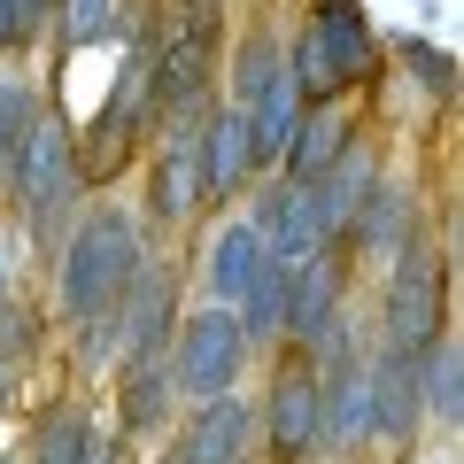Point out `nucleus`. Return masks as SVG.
Returning <instances> with one entry per match:
<instances>
[{"label": "nucleus", "mask_w": 464, "mask_h": 464, "mask_svg": "<svg viewBox=\"0 0 464 464\" xmlns=\"http://www.w3.org/2000/svg\"><path fill=\"white\" fill-rule=\"evenodd\" d=\"M418 387H426V426H457V411H464V348H457L449 325L418 348Z\"/></svg>", "instance_id": "6ab92c4d"}, {"label": "nucleus", "mask_w": 464, "mask_h": 464, "mask_svg": "<svg viewBox=\"0 0 464 464\" xmlns=\"http://www.w3.org/2000/svg\"><path fill=\"white\" fill-rule=\"evenodd\" d=\"M310 186H317V217H325V240H341V248H348V225H356V209H364V194L380 186V148L356 132V140H348V148L333 155V163L317 170Z\"/></svg>", "instance_id": "4468645a"}, {"label": "nucleus", "mask_w": 464, "mask_h": 464, "mask_svg": "<svg viewBox=\"0 0 464 464\" xmlns=\"http://www.w3.org/2000/svg\"><path fill=\"white\" fill-rule=\"evenodd\" d=\"M124 16H132V0H54V39H63V54L109 47V39H124Z\"/></svg>", "instance_id": "4be33fe9"}, {"label": "nucleus", "mask_w": 464, "mask_h": 464, "mask_svg": "<svg viewBox=\"0 0 464 464\" xmlns=\"http://www.w3.org/2000/svg\"><path fill=\"white\" fill-rule=\"evenodd\" d=\"M101 418L85 411V402H54L47 418L32 426V449H24V464H78V449L93 441Z\"/></svg>", "instance_id": "5701e85b"}, {"label": "nucleus", "mask_w": 464, "mask_h": 464, "mask_svg": "<svg viewBox=\"0 0 464 464\" xmlns=\"http://www.w3.org/2000/svg\"><path fill=\"white\" fill-rule=\"evenodd\" d=\"M0 54H24V8L0 0Z\"/></svg>", "instance_id": "bb28decb"}, {"label": "nucleus", "mask_w": 464, "mask_h": 464, "mask_svg": "<svg viewBox=\"0 0 464 464\" xmlns=\"http://www.w3.org/2000/svg\"><path fill=\"white\" fill-rule=\"evenodd\" d=\"M402 240H418V186L380 170V186L364 194L356 225H348V256H395Z\"/></svg>", "instance_id": "a211bd4d"}, {"label": "nucleus", "mask_w": 464, "mask_h": 464, "mask_svg": "<svg viewBox=\"0 0 464 464\" xmlns=\"http://www.w3.org/2000/svg\"><path fill=\"white\" fill-rule=\"evenodd\" d=\"M248 356H256V341L240 333L232 302H201V310H186L179 333H170V380H179V402H201V395L240 387V380H248Z\"/></svg>", "instance_id": "20e7f679"}, {"label": "nucleus", "mask_w": 464, "mask_h": 464, "mask_svg": "<svg viewBox=\"0 0 464 464\" xmlns=\"http://www.w3.org/2000/svg\"><path fill=\"white\" fill-rule=\"evenodd\" d=\"M0 295H16V271H8V240H0Z\"/></svg>", "instance_id": "c85d7f7f"}, {"label": "nucleus", "mask_w": 464, "mask_h": 464, "mask_svg": "<svg viewBox=\"0 0 464 464\" xmlns=\"http://www.w3.org/2000/svg\"><path fill=\"white\" fill-rule=\"evenodd\" d=\"M16 380H24V372L8 364V356H0V411H8V395H16Z\"/></svg>", "instance_id": "cd10ccee"}, {"label": "nucleus", "mask_w": 464, "mask_h": 464, "mask_svg": "<svg viewBox=\"0 0 464 464\" xmlns=\"http://www.w3.org/2000/svg\"><path fill=\"white\" fill-rule=\"evenodd\" d=\"M78 464H124V433H109V426H93V441L78 449Z\"/></svg>", "instance_id": "a878e982"}, {"label": "nucleus", "mask_w": 464, "mask_h": 464, "mask_svg": "<svg viewBox=\"0 0 464 464\" xmlns=\"http://www.w3.org/2000/svg\"><path fill=\"white\" fill-rule=\"evenodd\" d=\"M85 163H78V132H70L54 109L32 116V132H24L16 163H8V179H0V194H8V217L24 225V240H32V256H54L63 248L70 217L85 209Z\"/></svg>", "instance_id": "f03ea898"}, {"label": "nucleus", "mask_w": 464, "mask_h": 464, "mask_svg": "<svg viewBox=\"0 0 464 464\" xmlns=\"http://www.w3.org/2000/svg\"><path fill=\"white\" fill-rule=\"evenodd\" d=\"M264 240V256L279 264H302L310 248H325V217H317V186L310 179H286V170H264L248 186V209H240Z\"/></svg>", "instance_id": "1a4fd4ad"}, {"label": "nucleus", "mask_w": 464, "mask_h": 464, "mask_svg": "<svg viewBox=\"0 0 464 464\" xmlns=\"http://www.w3.org/2000/svg\"><path fill=\"white\" fill-rule=\"evenodd\" d=\"M248 457H256V395L248 387L186 402L179 426H170V464H248Z\"/></svg>", "instance_id": "6e6552de"}, {"label": "nucleus", "mask_w": 464, "mask_h": 464, "mask_svg": "<svg viewBox=\"0 0 464 464\" xmlns=\"http://www.w3.org/2000/svg\"><path fill=\"white\" fill-rule=\"evenodd\" d=\"M256 271H264V240H256V225H248V217H217V225L201 232V295H209V302H240Z\"/></svg>", "instance_id": "dca6fc26"}, {"label": "nucleus", "mask_w": 464, "mask_h": 464, "mask_svg": "<svg viewBox=\"0 0 464 464\" xmlns=\"http://www.w3.org/2000/svg\"><path fill=\"white\" fill-rule=\"evenodd\" d=\"M148 271V232L124 201H85L70 217L63 248H54V310L63 325H101L116 317V302L132 295V279Z\"/></svg>", "instance_id": "f257e3e1"}, {"label": "nucleus", "mask_w": 464, "mask_h": 464, "mask_svg": "<svg viewBox=\"0 0 464 464\" xmlns=\"http://www.w3.org/2000/svg\"><path fill=\"white\" fill-rule=\"evenodd\" d=\"M256 457L271 464H310L317 449V364L302 348H271V387L256 402Z\"/></svg>", "instance_id": "423d86ee"}, {"label": "nucleus", "mask_w": 464, "mask_h": 464, "mask_svg": "<svg viewBox=\"0 0 464 464\" xmlns=\"http://www.w3.org/2000/svg\"><path fill=\"white\" fill-rule=\"evenodd\" d=\"M348 248L341 240H325V248H310L295 264V279H286V333H279V348H317L333 325L348 317Z\"/></svg>", "instance_id": "9d476101"}, {"label": "nucleus", "mask_w": 464, "mask_h": 464, "mask_svg": "<svg viewBox=\"0 0 464 464\" xmlns=\"http://www.w3.org/2000/svg\"><path fill=\"white\" fill-rule=\"evenodd\" d=\"M194 163H201V201H232V194H248V186L264 179L240 101H209V109L194 116Z\"/></svg>", "instance_id": "9b49d317"}, {"label": "nucleus", "mask_w": 464, "mask_h": 464, "mask_svg": "<svg viewBox=\"0 0 464 464\" xmlns=\"http://www.w3.org/2000/svg\"><path fill=\"white\" fill-rule=\"evenodd\" d=\"M348 140H356V93H341V101H302V124H295V140H286L279 170H286V179H317Z\"/></svg>", "instance_id": "f3484780"}, {"label": "nucleus", "mask_w": 464, "mask_h": 464, "mask_svg": "<svg viewBox=\"0 0 464 464\" xmlns=\"http://www.w3.org/2000/svg\"><path fill=\"white\" fill-rule=\"evenodd\" d=\"M286 70H295L302 101H341L380 70V39H372L364 0H310L302 32L286 39Z\"/></svg>", "instance_id": "7ed1b4c3"}, {"label": "nucleus", "mask_w": 464, "mask_h": 464, "mask_svg": "<svg viewBox=\"0 0 464 464\" xmlns=\"http://www.w3.org/2000/svg\"><path fill=\"white\" fill-rule=\"evenodd\" d=\"M426 433V387H418V348H364V441L411 449Z\"/></svg>", "instance_id": "0eeeda50"}, {"label": "nucleus", "mask_w": 464, "mask_h": 464, "mask_svg": "<svg viewBox=\"0 0 464 464\" xmlns=\"http://www.w3.org/2000/svg\"><path fill=\"white\" fill-rule=\"evenodd\" d=\"M0 464H24V457H0Z\"/></svg>", "instance_id": "c756f323"}, {"label": "nucleus", "mask_w": 464, "mask_h": 464, "mask_svg": "<svg viewBox=\"0 0 464 464\" xmlns=\"http://www.w3.org/2000/svg\"><path fill=\"white\" fill-rule=\"evenodd\" d=\"M170 411H179L170 348H163V356H132V364H116V433H170Z\"/></svg>", "instance_id": "2eb2a0df"}, {"label": "nucleus", "mask_w": 464, "mask_h": 464, "mask_svg": "<svg viewBox=\"0 0 464 464\" xmlns=\"http://www.w3.org/2000/svg\"><path fill=\"white\" fill-rule=\"evenodd\" d=\"M395 54H402L411 70H426V85H433V93H449V54H433L418 32H411V39H395Z\"/></svg>", "instance_id": "393cba45"}, {"label": "nucleus", "mask_w": 464, "mask_h": 464, "mask_svg": "<svg viewBox=\"0 0 464 464\" xmlns=\"http://www.w3.org/2000/svg\"><path fill=\"white\" fill-rule=\"evenodd\" d=\"M148 217L163 232L201 217V163H194V116H163V140L148 155Z\"/></svg>", "instance_id": "ddd939ff"}, {"label": "nucleus", "mask_w": 464, "mask_h": 464, "mask_svg": "<svg viewBox=\"0 0 464 464\" xmlns=\"http://www.w3.org/2000/svg\"><path fill=\"white\" fill-rule=\"evenodd\" d=\"M109 333H116L109 364H132V356H163L170 333H179V271H163V264L148 256V271L132 279V295L116 302Z\"/></svg>", "instance_id": "f8f14e48"}, {"label": "nucleus", "mask_w": 464, "mask_h": 464, "mask_svg": "<svg viewBox=\"0 0 464 464\" xmlns=\"http://www.w3.org/2000/svg\"><path fill=\"white\" fill-rule=\"evenodd\" d=\"M449 325V256L426 248V232L387 256V295H380V333L387 348H426Z\"/></svg>", "instance_id": "39448f33"}, {"label": "nucleus", "mask_w": 464, "mask_h": 464, "mask_svg": "<svg viewBox=\"0 0 464 464\" xmlns=\"http://www.w3.org/2000/svg\"><path fill=\"white\" fill-rule=\"evenodd\" d=\"M248 464H264V457H248Z\"/></svg>", "instance_id": "7c9ffc66"}, {"label": "nucleus", "mask_w": 464, "mask_h": 464, "mask_svg": "<svg viewBox=\"0 0 464 464\" xmlns=\"http://www.w3.org/2000/svg\"><path fill=\"white\" fill-rule=\"evenodd\" d=\"M286 279H295V264L264 256V271L248 279V295L232 302V317H240V333H248L256 348H279V333H286Z\"/></svg>", "instance_id": "aec40b11"}, {"label": "nucleus", "mask_w": 464, "mask_h": 464, "mask_svg": "<svg viewBox=\"0 0 464 464\" xmlns=\"http://www.w3.org/2000/svg\"><path fill=\"white\" fill-rule=\"evenodd\" d=\"M279 63H286L279 39H271V32H248V39H240V54H232V93H225V101H248Z\"/></svg>", "instance_id": "b1692460"}, {"label": "nucleus", "mask_w": 464, "mask_h": 464, "mask_svg": "<svg viewBox=\"0 0 464 464\" xmlns=\"http://www.w3.org/2000/svg\"><path fill=\"white\" fill-rule=\"evenodd\" d=\"M39 109H47L39 78L16 63V54H0V179H8V163H16V148H24V132H32Z\"/></svg>", "instance_id": "412c9836"}]
</instances>
